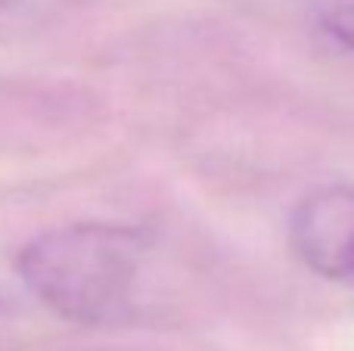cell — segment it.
<instances>
[{
    "mask_svg": "<svg viewBox=\"0 0 354 351\" xmlns=\"http://www.w3.org/2000/svg\"><path fill=\"white\" fill-rule=\"evenodd\" d=\"M311 16L326 37L354 53V0H311Z\"/></svg>",
    "mask_w": 354,
    "mask_h": 351,
    "instance_id": "cell-3",
    "label": "cell"
},
{
    "mask_svg": "<svg viewBox=\"0 0 354 351\" xmlns=\"http://www.w3.org/2000/svg\"><path fill=\"white\" fill-rule=\"evenodd\" d=\"M289 246L326 280H354V184L311 190L289 218Z\"/></svg>",
    "mask_w": 354,
    "mask_h": 351,
    "instance_id": "cell-2",
    "label": "cell"
},
{
    "mask_svg": "<svg viewBox=\"0 0 354 351\" xmlns=\"http://www.w3.org/2000/svg\"><path fill=\"white\" fill-rule=\"evenodd\" d=\"M149 234L128 224H72L25 243L16 271L62 321L122 327L137 314V280Z\"/></svg>",
    "mask_w": 354,
    "mask_h": 351,
    "instance_id": "cell-1",
    "label": "cell"
},
{
    "mask_svg": "<svg viewBox=\"0 0 354 351\" xmlns=\"http://www.w3.org/2000/svg\"><path fill=\"white\" fill-rule=\"evenodd\" d=\"M12 3H16V0H0V6H12Z\"/></svg>",
    "mask_w": 354,
    "mask_h": 351,
    "instance_id": "cell-4",
    "label": "cell"
}]
</instances>
